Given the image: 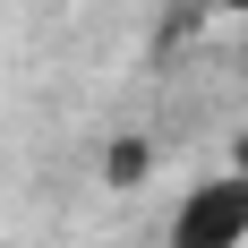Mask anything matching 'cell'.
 <instances>
[{
	"mask_svg": "<svg viewBox=\"0 0 248 248\" xmlns=\"http://www.w3.org/2000/svg\"><path fill=\"white\" fill-rule=\"evenodd\" d=\"M240 240H248V180L223 163L171 205V240L163 248H240Z\"/></svg>",
	"mask_w": 248,
	"mask_h": 248,
	"instance_id": "cell-1",
	"label": "cell"
},
{
	"mask_svg": "<svg viewBox=\"0 0 248 248\" xmlns=\"http://www.w3.org/2000/svg\"><path fill=\"white\" fill-rule=\"evenodd\" d=\"M146 171H154V146H146V137H111V146H103V180H111V188H137Z\"/></svg>",
	"mask_w": 248,
	"mask_h": 248,
	"instance_id": "cell-2",
	"label": "cell"
},
{
	"mask_svg": "<svg viewBox=\"0 0 248 248\" xmlns=\"http://www.w3.org/2000/svg\"><path fill=\"white\" fill-rule=\"evenodd\" d=\"M231 171L248 180V128H240V137H231Z\"/></svg>",
	"mask_w": 248,
	"mask_h": 248,
	"instance_id": "cell-3",
	"label": "cell"
}]
</instances>
